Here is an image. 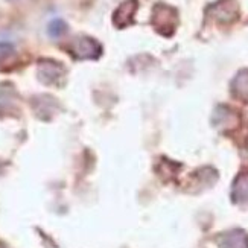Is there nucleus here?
Returning a JSON list of instances; mask_svg holds the SVG:
<instances>
[{"mask_svg":"<svg viewBox=\"0 0 248 248\" xmlns=\"http://www.w3.org/2000/svg\"><path fill=\"white\" fill-rule=\"evenodd\" d=\"M209 13L221 23H232L239 17V8L236 0H219L210 6Z\"/></svg>","mask_w":248,"mask_h":248,"instance_id":"3","label":"nucleus"},{"mask_svg":"<svg viewBox=\"0 0 248 248\" xmlns=\"http://www.w3.org/2000/svg\"><path fill=\"white\" fill-rule=\"evenodd\" d=\"M9 52H13V46L8 43H0V55H6Z\"/></svg>","mask_w":248,"mask_h":248,"instance_id":"11","label":"nucleus"},{"mask_svg":"<svg viewBox=\"0 0 248 248\" xmlns=\"http://www.w3.org/2000/svg\"><path fill=\"white\" fill-rule=\"evenodd\" d=\"M232 200L236 204H248V170L241 172L233 181Z\"/></svg>","mask_w":248,"mask_h":248,"instance_id":"7","label":"nucleus"},{"mask_svg":"<svg viewBox=\"0 0 248 248\" xmlns=\"http://www.w3.org/2000/svg\"><path fill=\"white\" fill-rule=\"evenodd\" d=\"M232 92L236 98L248 99V69L241 70L232 82Z\"/></svg>","mask_w":248,"mask_h":248,"instance_id":"9","label":"nucleus"},{"mask_svg":"<svg viewBox=\"0 0 248 248\" xmlns=\"http://www.w3.org/2000/svg\"><path fill=\"white\" fill-rule=\"evenodd\" d=\"M217 241L221 248H248V234L241 229L224 232Z\"/></svg>","mask_w":248,"mask_h":248,"instance_id":"6","label":"nucleus"},{"mask_svg":"<svg viewBox=\"0 0 248 248\" xmlns=\"http://www.w3.org/2000/svg\"><path fill=\"white\" fill-rule=\"evenodd\" d=\"M0 248H3V247H0Z\"/></svg>","mask_w":248,"mask_h":248,"instance_id":"12","label":"nucleus"},{"mask_svg":"<svg viewBox=\"0 0 248 248\" xmlns=\"http://www.w3.org/2000/svg\"><path fill=\"white\" fill-rule=\"evenodd\" d=\"M137 8H139L137 0H125V2L114 11V16H113L114 26H117L119 29H124L131 25L134 21Z\"/></svg>","mask_w":248,"mask_h":248,"instance_id":"4","label":"nucleus"},{"mask_svg":"<svg viewBox=\"0 0 248 248\" xmlns=\"http://www.w3.org/2000/svg\"><path fill=\"white\" fill-rule=\"evenodd\" d=\"M213 124L217 125L218 128H233L238 124V117L234 116V113L227 108V107H219L215 111V116H213Z\"/></svg>","mask_w":248,"mask_h":248,"instance_id":"8","label":"nucleus"},{"mask_svg":"<svg viewBox=\"0 0 248 248\" xmlns=\"http://www.w3.org/2000/svg\"><path fill=\"white\" fill-rule=\"evenodd\" d=\"M38 77L45 84H57L64 77V67L52 60H43L38 66Z\"/></svg>","mask_w":248,"mask_h":248,"instance_id":"5","label":"nucleus"},{"mask_svg":"<svg viewBox=\"0 0 248 248\" xmlns=\"http://www.w3.org/2000/svg\"><path fill=\"white\" fill-rule=\"evenodd\" d=\"M153 26L158 34L170 37L178 26L177 9L165 3H157L153 9Z\"/></svg>","mask_w":248,"mask_h":248,"instance_id":"1","label":"nucleus"},{"mask_svg":"<svg viewBox=\"0 0 248 248\" xmlns=\"http://www.w3.org/2000/svg\"><path fill=\"white\" fill-rule=\"evenodd\" d=\"M69 52L78 60H93V58L101 57L102 46L94 38L78 37L70 43Z\"/></svg>","mask_w":248,"mask_h":248,"instance_id":"2","label":"nucleus"},{"mask_svg":"<svg viewBox=\"0 0 248 248\" xmlns=\"http://www.w3.org/2000/svg\"><path fill=\"white\" fill-rule=\"evenodd\" d=\"M66 31H67V23L64 20H61V18L52 20L49 23V26H47V32H49V35L52 38H60L61 35L66 34Z\"/></svg>","mask_w":248,"mask_h":248,"instance_id":"10","label":"nucleus"}]
</instances>
